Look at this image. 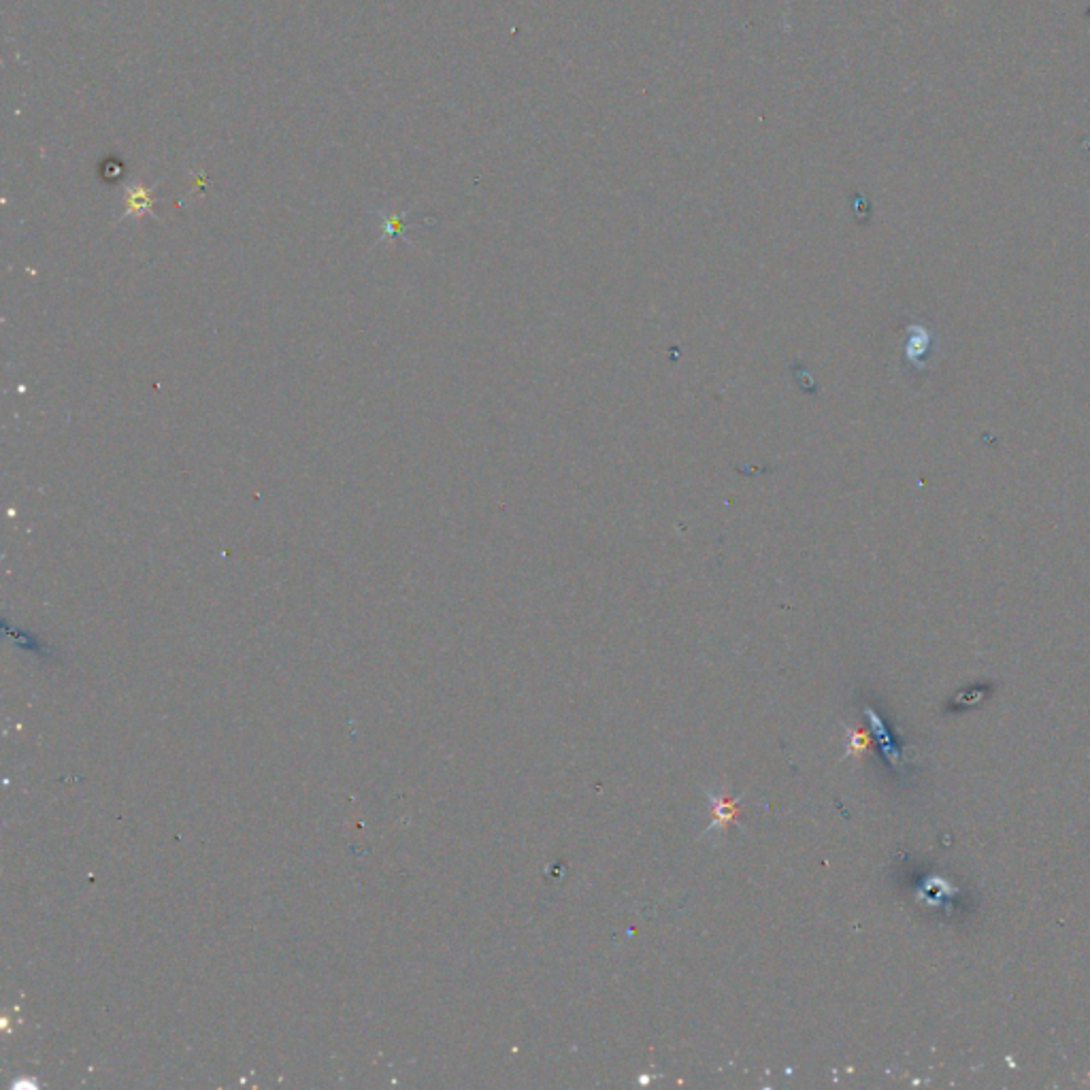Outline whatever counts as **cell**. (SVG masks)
<instances>
[{"label": "cell", "mask_w": 1090, "mask_h": 1090, "mask_svg": "<svg viewBox=\"0 0 1090 1090\" xmlns=\"http://www.w3.org/2000/svg\"><path fill=\"white\" fill-rule=\"evenodd\" d=\"M124 216L122 218H141L154 211L156 198L152 190L141 181H132V184L124 190Z\"/></svg>", "instance_id": "cell-1"}, {"label": "cell", "mask_w": 1090, "mask_h": 1090, "mask_svg": "<svg viewBox=\"0 0 1090 1090\" xmlns=\"http://www.w3.org/2000/svg\"><path fill=\"white\" fill-rule=\"evenodd\" d=\"M935 343V337L931 330L924 326V324H914L907 328V345H905V356L910 362H914V365L918 369L924 367V356H927L933 348Z\"/></svg>", "instance_id": "cell-2"}, {"label": "cell", "mask_w": 1090, "mask_h": 1090, "mask_svg": "<svg viewBox=\"0 0 1090 1090\" xmlns=\"http://www.w3.org/2000/svg\"><path fill=\"white\" fill-rule=\"evenodd\" d=\"M712 805H714L712 829H724L726 824H731L735 820V816H737L735 801L726 799V797H712Z\"/></svg>", "instance_id": "cell-3"}, {"label": "cell", "mask_w": 1090, "mask_h": 1090, "mask_svg": "<svg viewBox=\"0 0 1090 1090\" xmlns=\"http://www.w3.org/2000/svg\"><path fill=\"white\" fill-rule=\"evenodd\" d=\"M403 220L405 216H399V213H390V216H384V228H386V237H399L401 230H403Z\"/></svg>", "instance_id": "cell-4"}, {"label": "cell", "mask_w": 1090, "mask_h": 1090, "mask_svg": "<svg viewBox=\"0 0 1090 1090\" xmlns=\"http://www.w3.org/2000/svg\"><path fill=\"white\" fill-rule=\"evenodd\" d=\"M865 746V739H861V735H854V743H852V750H861Z\"/></svg>", "instance_id": "cell-5"}]
</instances>
